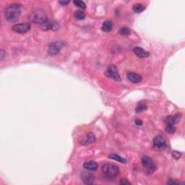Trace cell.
I'll return each instance as SVG.
<instances>
[{
    "label": "cell",
    "instance_id": "obj_1",
    "mask_svg": "<svg viewBox=\"0 0 185 185\" xmlns=\"http://www.w3.org/2000/svg\"><path fill=\"white\" fill-rule=\"evenodd\" d=\"M20 14H21V9H20V5L18 4H13L10 5L5 12V18L8 21L12 22L18 21L19 20Z\"/></svg>",
    "mask_w": 185,
    "mask_h": 185
},
{
    "label": "cell",
    "instance_id": "obj_2",
    "mask_svg": "<svg viewBox=\"0 0 185 185\" xmlns=\"http://www.w3.org/2000/svg\"><path fill=\"white\" fill-rule=\"evenodd\" d=\"M101 171L106 178L114 179L119 174V169L116 165L112 163H104L101 168Z\"/></svg>",
    "mask_w": 185,
    "mask_h": 185
},
{
    "label": "cell",
    "instance_id": "obj_3",
    "mask_svg": "<svg viewBox=\"0 0 185 185\" xmlns=\"http://www.w3.org/2000/svg\"><path fill=\"white\" fill-rule=\"evenodd\" d=\"M29 20L30 22L36 24L42 25L47 21V15L42 10L37 9L34 10L29 16Z\"/></svg>",
    "mask_w": 185,
    "mask_h": 185
},
{
    "label": "cell",
    "instance_id": "obj_4",
    "mask_svg": "<svg viewBox=\"0 0 185 185\" xmlns=\"http://www.w3.org/2000/svg\"><path fill=\"white\" fill-rule=\"evenodd\" d=\"M141 161H142L143 168H144L145 172L147 174H153L156 169V166H155L153 159L147 156V155H143L142 159H141Z\"/></svg>",
    "mask_w": 185,
    "mask_h": 185
},
{
    "label": "cell",
    "instance_id": "obj_5",
    "mask_svg": "<svg viewBox=\"0 0 185 185\" xmlns=\"http://www.w3.org/2000/svg\"><path fill=\"white\" fill-rule=\"evenodd\" d=\"M105 75L107 78H111L116 81H121V77L119 75V72H118L117 68L114 65H109L107 68V70L105 72Z\"/></svg>",
    "mask_w": 185,
    "mask_h": 185
},
{
    "label": "cell",
    "instance_id": "obj_6",
    "mask_svg": "<svg viewBox=\"0 0 185 185\" xmlns=\"http://www.w3.org/2000/svg\"><path fill=\"white\" fill-rule=\"evenodd\" d=\"M64 43L62 41H56L51 43L49 46L48 54L50 56H56L60 52L62 47L64 46Z\"/></svg>",
    "mask_w": 185,
    "mask_h": 185
},
{
    "label": "cell",
    "instance_id": "obj_7",
    "mask_svg": "<svg viewBox=\"0 0 185 185\" xmlns=\"http://www.w3.org/2000/svg\"><path fill=\"white\" fill-rule=\"evenodd\" d=\"M153 145H154L155 148L159 151H163L167 147V143L165 138L161 135L155 136L153 139Z\"/></svg>",
    "mask_w": 185,
    "mask_h": 185
},
{
    "label": "cell",
    "instance_id": "obj_8",
    "mask_svg": "<svg viewBox=\"0 0 185 185\" xmlns=\"http://www.w3.org/2000/svg\"><path fill=\"white\" fill-rule=\"evenodd\" d=\"M30 29V25L28 22L15 24L12 27V30L18 33H26Z\"/></svg>",
    "mask_w": 185,
    "mask_h": 185
},
{
    "label": "cell",
    "instance_id": "obj_9",
    "mask_svg": "<svg viewBox=\"0 0 185 185\" xmlns=\"http://www.w3.org/2000/svg\"><path fill=\"white\" fill-rule=\"evenodd\" d=\"M81 179L83 182V183L86 184H92L94 182L95 177L94 175L93 174H91L90 172L88 171H83L82 172L80 175Z\"/></svg>",
    "mask_w": 185,
    "mask_h": 185
},
{
    "label": "cell",
    "instance_id": "obj_10",
    "mask_svg": "<svg viewBox=\"0 0 185 185\" xmlns=\"http://www.w3.org/2000/svg\"><path fill=\"white\" fill-rule=\"evenodd\" d=\"M59 28V24L57 22L51 21V20H47L46 22L41 25V29L43 30H58Z\"/></svg>",
    "mask_w": 185,
    "mask_h": 185
},
{
    "label": "cell",
    "instance_id": "obj_11",
    "mask_svg": "<svg viewBox=\"0 0 185 185\" xmlns=\"http://www.w3.org/2000/svg\"><path fill=\"white\" fill-rule=\"evenodd\" d=\"M95 140H96V138H95V135L93 132H89L82 139L80 143L82 145H87L91 144V143H93Z\"/></svg>",
    "mask_w": 185,
    "mask_h": 185
},
{
    "label": "cell",
    "instance_id": "obj_12",
    "mask_svg": "<svg viewBox=\"0 0 185 185\" xmlns=\"http://www.w3.org/2000/svg\"><path fill=\"white\" fill-rule=\"evenodd\" d=\"M134 53L135 54V55L139 58L141 59H144V58H147L150 56V54L148 51H145V49H143V48L140 47H135L134 48Z\"/></svg>",
    "mask_w": 185,
    "mask_h": 185
},
{
    "label": "cell",
    "instance_id": "obj_13",
    "mask_svg": "<svg viewBox=\"0 0 185 185\" xmlns=\"http://www.w3.org/2000/svg\"><path fill=\"white\" fill-rule=\"evenodd\" d=\"M128 80L132 83H139L142 81L143 78L140 74L135 73V72H130L127 73Z\"/></svg>",
    "mask_w": 185,
    "mask_h": 185
},
{
    "label": "cell",
    "instance_id": "obj_14",
    "mask_svg": "<svg viewBox=\"0 0 185 185\" xmlns=\"http://www.w3.org/2000/svg\"><path fill=\"white\" fill-rule=\"evenodd\" d=\"M181 118V114H176V115L174 116H169L165 119V123L166 124H173L175 125L176 124H177L179 122Z\"/></svg>",
    "mask_w": 185,
    "mask_h": 185
},
{
    "label": "cell",
    "instance_id": "obj_15",
    "mask_svg": "<svg viewBox=\"0 0 185 185\" xmlns=\"http://www.w3.org/2000/svg\"><path fill=\"white\" fill-rule=\"evenodd\" d=\"M83 167L88 171H95L98 169V164L95 161H89L85 162L83 164Z\"/></svg>",
    "mask_w": 185,
    "mask_h": 185
},
{
    "label": "cell",
    "instance_id": "obj_16",
    "mask_svg": "<svg viewBox=\"0 0 185 185\" xmlns=\"http://www.w3.org/2000/svg\"><path fill=\"white\" fill-rule=\"evenodd\" d=\"M113 28V23H112L111 21L110 20H107V21L103 22L102 24V26H101V29H102L103 31L104 32H110Z\"/></svg>",
    "mask_w": 185,
    "mask_h": 185
},
{
    "label": "cell",
    "instance_id": "obj_17",
    "mask_svg": "<svg viewBox=\"0 0 185 185\" xmlns=\"http://www.w3.org/2000/svg\"><path fill=\"white\" fill-rule=\"evenodd\" d=\"M109 159H112V160H114V161L119 162V163H127V160L125 159H124L123 157L120 156L119 155L115 154V153H112V154L109 155Z\"/></svg>",
    "mask_w": 185,
    "mask_h": 185
},
{
    "label": "cell",
    "instance_id": "obj_18",
    "mask_svg": "<svg viewBox=\"0 0 185 185\" xmlns=\"http://www.w3.org/2000/svg\"><path fill=\"white\" fill-rule=\"evenodd\" d=\"M132 9L133 11L135 12V13H141V12H143L145 10V7L143 5H142V4L137 3L133 5Z\"/></svg>",
    "mask_w": 185,
    "mask_h": 185
},
{
    "label": "cell",
    "instance_id": "obj_19",
    "mask_svg": "<svg viewBox=\"0 0 185 185\" xmlns=\"http://www.w3.org/2000/svg\"><path fill=\"white\" fill-rule=\"evenodd\" d=\"M74 16L77 20H82L86 18V14L82 10H76L74 13Z\"/></svg>",
    "mask_w": 185,
    "mask_h": 185
},
{
    "label": "cell",
    "instance_id": "obj_20",
    "mask_svg": "<svg viewBox=\"0 0 185 185\" xmlns=\"http://www.w3.org/2000/svg\"><path fill=\"white\" fill-rule=\"evenodd\" d=\"M131 30L127 27H122L119 29V33L122 36H128L130 34Z\"/></svg>",
    "mask_w": 185,
    "mask_h": 185
},
{
    "label": "cell",
    "instance_id": "obj_21",
    "mask_svg": "<svg viewBox=\"0 0 185 185\" xmlns=\"http://www.w3.org/2000/svg\"><path fill=\"white\" fill-rule=\"evenodd\" d=\"M165 130L166 132L169 133L170 135L174 134L176 131L175 125H173V124H166Z\"/></svg>",
    "mask_w": 185,
    "mask_h": 185
},
{
    "label": "cell",
    "instance_id": "obj_22",
    "mask_svg": "<svg viewBox=\"0 0 185 185\" xmlns=\"http://www.w3.org/2000/svg\"><path fill=\"white\" fill-rule=\"evenodd\" d=\"M146 109H147L146 105H145V103H138V107H136L135 111H136V113H141V112L145 111Z\"/></svg>",
    "mask_w": 185,
    "mask_h": 185
},
{
    "label": "cell",
    "instance_id": "obj_23",
    "mask_svg": "<svg viewBox=\"0 0 185 185\" xmlns=\"http://www.w3.org/2000/svg\"><path fill=\"white\" fill-rule=\"evenodd\" d=\"M73 4L76 7H78L79 8L82 10H85L86 8V5L85 4L84 2L82 1H80V0H75V1L73 2Z\"/></svg>",
    "mask_w": 185,
    "mask_h": 185
},
{
    "label": "cell",
    "instance_id": "obj_24",
    "mask_svg": "<svg viewBox=\"0 0 185 185\" xmlns=\"http://www.w3.org/2000/svg\"><path fill=\"white\" fill-rule=\"evenodd\" d=\"M172 156L174 159L178 160L179 159H180L181 156H182V153L179 152L177 151H174L173 152H172Z\"/></svg>",
    "mask_w": 185,
    "mask_h": 185
},
{
    "label": "cell",
    "instance_id": "obj_25",
    "mask_svg": "<svg viewBox=\"0 0 185 185\" xmlns=\"http://www.w3.org/2000/svg\"><path fill=\"white\" fill-rule=\"evenodd\" d=\"M119 183H120V184H131V183L130 182H128L127 179H124L120 181Z\"/></svg>",
    "mask_w": 185,
    "mask_h": 185
},
{
    "label": "cell",
    "instance_id": "obj_26",
    "mask_svg": "<svg viewBox=\"0 0 185 185\" xmlns=\"http://www.w3.org/2000/svg\"><path fill=\"white\" fill-rule=\"evenodd\" d=\"M167 184H179V183L177 182H176V181L173 180V179H170L169 182H167Z\"/></svg>",
    "mask_w": 185,
    "mask_h": 185
},
{
    "label": "cell",
    "instance_id": "obj_27",
    "mask_svg": "<svg viewBox=\"0 0 185 185\" xmlns=\"http://www.w3.org/2000/svg\"><path fill=\"white\" fill-rule=\"evenodd\" d=\"M135 124H137L138 126H142L143 125V122L141 121L140 119H136L135 120Z\"/></svg>",
    "mask_w": 185,
    "mask_h": 185
},
{
    "label": "cell",
    "instance_id": "obj_28",
    "mask_svg": "<svg viewBox=\"0 0 185 185\" xmlns=\"http://www.w3.org/2000/svg\"><path fill=\"white\" fill-rule=\"evenodd\" d=\"M59 3L60 4V5H68V4H70V1H67V2L59 1Z\"/></svg>",
    "mask_w": 185,
    "mask_h": 185
},
{
    "label": "cell",
    "instance_id": "obj_29",
    "mask_svg": "<svg viewBox=\"0 0 185 185\" xmlns=\"http://www.w3.org/2000/svg\"><path fill=\"white\" fill-rule=\"evenodd\" d=\"M0 54H1V61H2V60L4 59V58H5V55H4L5 51H4L3 50H1V52H0Z\"/></svg>",
    "mask_w": 185,
    "mask_h": 185
}]
</instances>
